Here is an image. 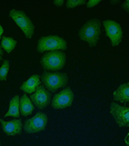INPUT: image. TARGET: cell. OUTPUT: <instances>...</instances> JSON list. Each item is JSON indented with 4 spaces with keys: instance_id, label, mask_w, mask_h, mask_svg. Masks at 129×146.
<instances>
[{
    "instance_id": "7a4b0ae2",
    "label": "cell",
    "mask_w": 129,
    "mask_h": 146,
    "mask_svg": "<svg viewBox=\"0 0 129 146\" xmlns=\"http://www.w3.org/2000/svg\"><path fill=\"white\" fill-rule=\"evenodd\" d=\"M67 42L64 38L59 36H44L38 40L37 51L42 54L45 51H57V50H66Z\"/></svg>"
},
{
    "instance_id": "4fadbf2b",
    "label": "cell",
    "mask_w": 129,
    "mask_h": 146,
    "mask_svg": "<svg viewBox=\"0 0 129 146\" xmlns=\"http://www.w3.org/2000/svg\"><path fill=\"white\" fill-rule=\"evenodd\" d=\"M114 100L120 103H129V83L122 84L114 92Z\"/></svg>"
},
{
    "instance_id": "9a60e30c",
    "label": "cell",
    "mask_w": 129,
    "mask_h": 146,
    "mask_svg": "<svg viewBox=\"0 0 129 146\" xmlns=\"http://www.w3.org/2000/svg\"><path fill=\"white\" fill-rule=\"evenodd\" d=\"M32 111H34V103L27 96V94H24L20 97V114H21V116L27 117V116L31 115Z\"/></svg>"
},
{
    "instance_id": "8992f818",
    "label": "cell",
    "mask_w": 129,
    "mask_h": 146,
    "mask_svg": "<svg viewBox=\"0 0 129 146\" xmlns=\"http://www.w3.org/2000/svg\"><path fill=\"white\" fill-rule=\"evenodd\" d=\"M48 123V117L47 115L42 111L37 113L34 117L29 118L27 122L24 123V129L26 133H38V132H42L45 131L46 126Z\"/></svg>"
},
{
    "instance_id": "7402d4cb",
    "label": "cell",
    "mask_w": 129,
    "mask_h": 146,
    "mask_svg": "<svg viewBox=\"0 0 129 146\" xmlns=\"http://www.w3.org/2000/svg\"><path fill=\"white\" fill-rule=\"evenodd\" d=\"M2 33H3V28H2V26L0 25V38L2 36Z\"/></svg>"
},
{
    "instance_id": "52a82bcc",
    "label": "cell",
    "mask_w": 129,
    "mask_h": 146,
    "mask_svg": "<svg viewBox=\"0 0 129 146\" xmlns=\"http://www.w3.org/2000/svg\"><path fill=\"white\" fill-rule=\"evenodd\" d=\"M110 114L114 117L118 127H129V107L120 106L117 103H111Z\"/></svg>"
},
{
    "instance_id": "5bb4252c",
    "label": "cell",
    "mask_w": 129,
    "mask_h": 146,
    "mask_svg": "<svg viewBox=\"0 0 129 146\" xmlns=\"http://www.w3.org/2000/svg\"><path fill=\"white\" fill-rule=\"evenodd\" d=\"M16 117L18 118L20 116V97L18 95L13 96L9 102V110L5 114V117Z\"/></svg>"
},
{
    "instance_id": "30bf717a",
    "label": "cell",
    "mask_w": 129,
    "mask_h": 146,
    "mask_svg": "<svg viewBox=\"0 0 129 146\" xmlns=\"http://www.w3.org/2000/svg\"><path fill=\"white\" fill-rule=\"evenodd\" d=\"M30 99L37 108L44 110L51 103V93L44 85H40L35 93L30 95Z\"/></svg>"
},
{
    "instance_id": "ac0fdd59",
    "label": "cell",
    "mask_w": 129,
    "mask_h": 146,
    "mask_svg": "<svg viewBox=\"0 0 129 146\" xmlns=\"http://www.w3.org/2000/svg\"><path fill=\"white\" fill-rule=\"evenodd\" d=\"M85 3H87L86 0H68L66 2V7L67 8H75V7L85 5Z\"/></svg>"
},
{
    "instance_id": "e0dca14e",
    "label": "cell",
    "mask_w": 129,
    "mask_h": 146,
    "mask_svg": "<svg viewBox=\"0 0 129 146\" xmlns=\"http://www.w3.org/2000/svg\"><path fill=\"white\" fill-rule=\"evenodd\" d=\"M9 65H10V61L9 60H3L2 62V66L0 67V80H7V75L9 72Z\"/></svg>"
},
{
    "instance_id": "7c38bea8",
    "label": "cell",
    "mask_w": 129,
    "mask_h": 146,
    "mask_svg": "<svg viewBox=\"0 0 129 146\" xmlns=\"http://www.w3.org/2000/svg\"><path fill=\"white\" fill-rule=\"evenodd\" d=\"M39 86H40V77L38 75H34L20 86V89L24 92V94H30L31 95L37 90V88Z\"/></svg>"
},
{
    "instance_id": "9c48e42d",
    "label": "cell",
    "mask_w": 129,
    "mask_h": 146,
    "mask_svg": "<svg viewBox=\"0 0 129 146\" xmlns=\"http://www.w3.org/2000/svg\"><path fill=\"white\" fill-rule=\"evenodd\" d=\"M73 103V93L70 87L65 88L60 93H57L51 102V106L55 110H65L67 107H70Z\"/></svg>"
},
{
    "instance_id": "3957f363",
    "label": "cell",
    "mask_w": 129,
    "mask_h": 146,
    "mask_svg": "<svg viewBox=\"0 0 129 146\" xmlns=\"http://www.w3.org/2000/svg\"><path fill=\"white\" fill-rule=\"evenodd\" d=\"M66 54L57 50V51H49L47 54H45L41 57V65L45 69V72L48 70H60L61 68H64L65 64H66Z\"/></svg>"
},
{
    "instance_id": "cb8c5ba5",
    "label": "cell",
    "mask_w": 129,
    "mask_h": 146,
    "mask_svg": "<svg viewBox=\"0 0 129 146\" xmlns=\"http://www.w3.org/2000/svg\"><path fill=\"white\" fill-rule=\"evenodd\" d=\"M2 60V56H0V61Z\"/></svg>"
},
{
    "instance_id": "6da1fadb",
    "label": "cell",
    "mask_w": 129,
    "mask_h": 146,
    "mask_svg": "<svg viewBox=\"0 0 129 146\" xmlns=\"http://www.w3.org/2000/svg\"><path fill=\"white\" fill-rule=\"evenodd\" d=\"M101 35L100 21L98 19H91L87 21L79 30V38L82 41H87L90 47H95Z\"/></svg>"
},
{
    "instance_id": "603a6c76",
    "label": "cell",
    "mask_w": 129,
    "mask_h": 146,
    "mask_svg": "<svg viewBox=\"0 0 129 146\" xmlns=\"http://www.w3.org/2000/svg\"><path fill=\"white\" fill-rule=\"evenodd\" d=\"M0 56H2V49L0 48Z\"/></svg>"
},
{
    "instance_id": "8fae6325",
    "label": "cell",
    "mask_w": 129,
    "mask_h": 146,
    "mask_svg": "<svg viewBox=\"0 0 129 146\" xmlns=\"http://www.w3.org/2000/svg\"><path fill=\"white\" fill-rule=\"evenodd\" d=\"M0 123L2 125L3 132L9 136H16L22 132V123L20 119H13L11 122H6L3 118H0Z\"/></svg>"
},
{
    "instance_id": "d6986e66",
    "label": "cell",
    "mask_w": 129,
    "mask_h": 146,
    "mask_svg": "<svg viewBox=\"0 0 129 146\" xmlns=\"http://www.w3.org/2000/svg\"><path fill=\"white\" fill-rule=\"evenodd\" d=\"M98 3H100V0H90V1H87V7L88 8H93L95 6H97Z\"/></svg>"
},
{
    "instance_id": "277c9868",
    "label": "cell",
    "mask_w": 129,
    "mask_h": 146,
    "mask_svg": "<svg viewBox=\"0 0 129 146\" xmlns=\"http://www.w3.org/2000/svg\"><path fill=\"white\" fill-rule=\"evenodd\" d=\"M41 82L50 93H55L59 88H62L68 83V76L65 73H49L44 72L41 75Z\"/></svg>"
},
{
    "instance_id": "ffe728a7",
    "label": "cell",
    "mask_w": 129,
    "mask_h": 146,
    "mask_svg": "<svg viewBox=\"0 0 129 146\" xmlns=\"http://www.w3.org/2000/svg\"><path fill=\"white\" fill-rule=\"evenodd\" d=\"M122 8L127 12H129V0H126V1L122 3Z\"/></svg>"
},
{
    "instance_id": "5b68a950",
    "label": "cell",
    "mask_w": 129,
    "mask_h": 146,
    "mask_svg": "<svg viewBox=\"0 0 129 146\" xmlns=\"http://www.w3.org/2000/svg\"><path fill=\"white\" fill-rule=\"evenodd\" d=\"M9 17L17 24V26L22 30L24 36L27 38H31L35 33V26L32 21L29 19V17L20 10H11L9 12Z\"/></svg>"
},
{
    "instance_id": "ba28073f",
    "label": "cell",
    "mask_w": 129,
    "mask_h": 146,
    "mask_svg": "<svg viewBox=\"0 0 129 146\" xmlns=\"http://www.w3.org/2000/svg\"><path fill=\"white\" fill-rule=\"evenodd\" d=\"M103 25L105 27L106 35L110 39L111 46L112 47L118 46L121 42V40H122V29H121V26L118 23H116V21H114V20H105L103 23Z\"/></svg>"
},
{
    "instance_id": "2e32d148",
    "label": "cell",
    "mask_w": 129,
    "mask_h": 146,
    "mask_svg": "<svg viewBox=\"0 0 129 146\" xmlns=\"http://www.w3.org/2000/svg\"><path fill=\"white\" fill-rule=\"evenodd\" d=\"M17 46V40L11 37H2L1 39V48L7 54H10Z\"/></svg>"
},
{
    "instance_id": "44dd1931",
    "label": "cell",
    "mask_w": 129,
    "mask_h": 146,
    "mask_svg": "<svg viewBox=\"0 0 129 146\" xmlns=\"http://www.w3.org/2000/svg\"><path fill=\"white\" fill-rule=\"evenodd\" d=\"M54 3H55V6L60 7V6H62V5L65 3V1H64V0H55V1H54Z\"/></svg>"
}]
</instances>
